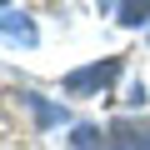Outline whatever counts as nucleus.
Returning a JSON list of instances; mask_svg holds the SVG:
<instances>
[{
	"label": "nucleus",
	"instance_id": "f257e3e1",
	"mask_svg": "<svg viewBox=\"0 0 150 150\" xmlns=\"http://www.w3.org/2000/svg\"><path fill=\"white\" fill-rule=\"evenodd\" d=\"M115 75H120V60L110 55V60H100V65H80V70H70V75H65V90H70V95H90V90L115 85Z\"/></svg>",
	"mask_w": 150,
	"mask_h": 150
},
{
	"label": "nucleus",
	"instance_id": "f03ea898",
	"mask_svg": "<svg viewBox=\"0 0 150 150\" xmlns=\"http://www.w3.org/2000/svg\"><path fill=\"white\" fill-rule=\"evenodd\" d=\"M110 145H115V150H150V120H145V125L120 120V125L110 130Z\"/></svg>",
	"mask_w": 150,
	"mask_h": 150
},
{
	"label": "nucleus",
	"instance_id": "7ed1b4c3",
	"mask_svg": "<svg viewBox=\"0 0 150 150\" xmlns=\"http://www.w3.org/2000/svg\"><path fill=\"white\" fill-rule=\"evenodd\" d=\"M115 15H120V25H130V30H135V25H145V20H150V0H120V10H115Z\"/></svg>",
	"mask_w": 150,
	"mask_h": 150
},
{
	"label": "nucleus",
	"instance_id": "20e7f679",
	"mask_svg": "<svg viewBox=\"0 0 150 150\" xmlns=\"http://www.w3.org/2000/svg\"><path fill=\"white\" fill-rule=\"evenodd\" d=\"M5 35H10V40H20V45H35V30H30V20H15V15H5Z\"/></svg>",
	"mask_w": 150,
	"mask_h": 150
},
{
	"label": "nucleus",
	"instance_id": "39448f33",
	"mask_svg": "<svg viewBox=\"0 0 150 150\" xmlns=\"http://www.w3.org/2000/svg\"><path fill=\"white\" fill-rule=\"evenodd\" d=\"M25 105H30V110H35V115H40V125H55V120H65V115H60V110H55V105H45V100H40V95H25Z\"/></svg>",
	"mask_w": 150,
	"mask_h": 150
},
{
	"label": "nucleus",
	"instance_id": "423d86ee",
	"mask_svg": "<svg viewBox=\"0 0 150 150\" xmlns=\"http://www.w3.org/2000/svg\"><path fill=\"white\" fill-rule=\"evenodd\" d=\"M95 5H100V10H120V0H95Z\"/></svg>",
	"mask_w": 150,
	"mask_h": 150
}]
</instances>
